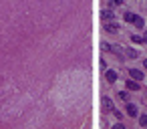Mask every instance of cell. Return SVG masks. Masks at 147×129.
I'll return each mask as SVG.
<instances>
[{
	"label": "cell",
	"instance_id": "15",
	"mask_svg": "<svg viewBox=\"0 0 147 129\" xmlns=\"http://www.w3.org/2000/svg\"><path fill=\"white\" fill-rule=\"evenodd\" d=\"M111 4L113 6H119V4H123V0H111Z\"/></svg>",
	"mask_w": 147,
	"mask_h": 129
},
{
	"label": "cell",
	"instance_id": "12",
	"mask_svg": "<svg viewBox=\"0 0 147 129\" xmlns=\"http://www.w3.org/2000/svg\"><path fill=\"white\" fill-rule=\"evenodd\" d=\"M139 125H141V127H147V113H143V115L139 117Z\"/></svg>",
	"mask_w": 147,
	"mask_h": 129
},
{
	"label": "cell",
	"instance_id": "17",
	"mask_svg": "<svg viewBox=\"0 0 147 129\" xmlns=\"http://www.w3.org/2000/svg\"><path fill=\"white\" fill-rule=\"evenodd\" d=\"M143 67H145V69H147V59H143Z\"/></svg>",
	"mask_w": 147,
	"mask_h": 129
},
{
	"label": "cell",
	"instance_id": "11",
	"mask_svg": "<svg viewBox=\"0 0 147 129\" xmlns=\"http://www.w3.org/2000/svg\"><path fill=\"white\" fill-rule=\"evenodd\" d=\"M131 41L135 45H143V36H139V34H131Z\"/></svg>",
	"mask_w": 147,
	"mask_h": 129
},
{
	"label": "cell",
	"instance_id": "9",
	"mask_svg": "<svg viewBox=\"0 0 147 129\" xmlns=\"http://www.w3.org/2000/svg\"><path fill=\"white\" fill-rule=\"evenodd\" d=\"M117 97H119L123 103H129V93H127V91H119V93H117Z\"/></svg>",
	"mask_w": 147,
	"mask_h": 129
},
{
	"label": "cell",
	"instance_id": "6",
	"mask_svg": "<svg viewBox=\"0 0 147 129\" xmlns=\"http://www.w3.org/2000/svg\"><path fill=\"white\" fill-rule=\"evenodd\" d=\"M101 18H103L105 22H109V20H113V18H115V14H113V10H103Z\"/></svg>",
	"mask_w": 147,
	"mask_h": 129
},
{
	"label": "cell",
	"instance_id": "7",
	"mask_svg": "<svg viewBox=\"0 0 147 129\" xmlns=\"http://www.w3.org/2000/svg\"><path fill=\"white\" fill-rule=\"evenodd\" d=\"M105 79H107L109 83H115V81H117V73H115V71H105Z\"/></svg>",
	"mask_w": 147,
	"mask_h": 129
},
{
	"label": "cell",
	"instance_id": "16",
	"mask_svg": "<svg viewBox=\"0 0 147 129\" xmlns=\"http://www.w3.org/2000/svg\"><path fill=\"white\" fill-rule=\"evenodd\" d=\"M143 43L147 45V32H143Z\"/></svg>",
	"mask_w": 147,
	"mask_h": 129
},
{
	"label": "cell",
	"instance_id": "10",
	"mask_svg": "<svg viewBox=\"0 0 147 129\" xmlns=\"http://www.w3.org/2000/svg\"><path fill=\"white\" fill-rule=\"evenodd\" d=\"M125 55H127L129 59H137V57H139V53H137L135 49H127V51H125Z\"/></svg>",
	"mask_w": 147,
	"mask_h": 129
},
{
	"label": "cell",
	"instance_id": "5",
	"mask_svg": "<svg viewBox=\"0 0 147 129\" xmlns=\"http://www.w3.org/2000/svg\"><path fill=\"white\" fill-rule=\"evenodd\" d=\"M105 30H107V32H117V30H119V24L113 22V20H111V22H105Z\"/></svg>",
	"mask_w": 147,
	"mask_h": 129
},
{
	"label": "cell",
	"instance_id": "8",
	"mask_svg": "<svg viewBox=\"0 0 147 129\" xmlns=\"http://www.w3.org/2000/svg\"><path fill=\"white\" fill-rule=\"evenodd\" d=\"M133 24H135V26H137V28H145V18H143V16H137V18H135V22H133Z\"/></svg>",
	"mask_w": 147,
	"mask_h": 129
},
{
	"label": "cell",
	"instance_id": "2",
	"mask_svg": "<svg viewBox=\"0 0 147 129\" xmlns=\"http://www.w3.org/2000/svg\"><path fill=\"white\" fill-rule=\"evenodd\" d=\"M129 77L135 79V81H143V79H145L143 71H139V69H129Z\"/></svg>",
	"mask_w": 147,
	"mask_h": 129
},
{
	"label": "cell",
	"instance_id": "1",
	"mask_svg": "<svg viewBox=\"0 0 147 129\" xmlns=\"http://www.w3.org/2000/svg\"><path fill=\"white\" fill-rule=\"evenodd\" d=\"M125 113H127L129 117H137L139 109H137V105H133V103H125Z\"/></svg>",
	"mask_w": 147,
	"mask_h": 129
},
{
	"label": "cell",
	"instance_id": "4",
	"mask_svg": "<svg viewBox=\"0 0 147 129\" xmlns=\"http://www.w3.org/2000/svg\"><path fill=\"white\" fill-rule=\"evenodd\" d=\"M135 18H137V14H135V12H129V10H127V12L123 14V20H125V22H129V24H133V22H135Z\"/></svg>",
	"mask_w": 147,
	"mask_h": 129
},
{
	"label": "cell",
	"instance_id": "3",
	"mask_svg": "<svg viewBox=\"0 0 147 129\" xmlns=\"http://www.w3.org/2000/svg\"><path fill=\"white\" fill-rule=\"evenodd\" d=\"M125 85H127V89H129V91H139V89H141V87H139V81H135V79L125 81Z\"/></svg>",
	"mask_w": 147,
	"mask_h": 129
},
{
	"label": "cell",
	"instance_id": "14",
	"mask_svg": "<svg viewBox=\"0 0 147 129\" xmlns=\"http://www.w3.org/2000/svg\"><path fill=\"white\" fill-rule=\"evenodd\" d=\"M111 113L115 115V119H119V121L123 119V113H121V111H117V109H111Z\"/></svg>",
	"mask_w": 147,
	"mask_h": 129
},
{
	"label": "cell",
	"instance_id": "13",
	"mask_svg": "<svg viewBox=\"0 0 147 129\" xmlns=\"http://www.w3.org/2000/svg\"><path fill=\"white\" fill-rule=\"evenodd\" d=\"M103 105H105L107 109H115V107H113V103L109 101V97H103Z\"/></svg>",
	"mask_w": 147,
	"mask_h": 129
}]
</instances>
